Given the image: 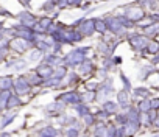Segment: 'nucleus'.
Listing matches in <instances>:
<instances>
[{
	"label": "nucleus",
	"mask_w": 159,
	"mask_h": 137,
	"mask_svg": "<svg viewBox=\"0 0 159 137\" xmlns=\"http://www.w3.org/2000/svg\"><path fill=\"white\" fill-rule=\"evenodd\" d=\"M31 3V0H24V5H30Z\"/></svg>",
	"instance_id": "49530a36"
},
{
	"label": "nucleus",
	"mask_w": 159,
	"mask_h": 137,
	"mask_svg": "<svg viewBox=\"0 0 159 137\" xmlns=\"http://www.w3.org/2000/svg\"><path fill=\"white\" fill-rule=\"evenodd\" d=\"M33 86L28 83L27 77L25 75H19V77H14V86H13V92L17 94L19 97H25L31 92Z\"/></svg>",
	"instance_id": "1a4fd4ad"
},
{
	"label": "nucleus",
	"mask_w": 159,
	"mask_h": 137,
	"mask_svg": "<svg viewBox=\"0 0 159 137\" xmlns=\"http://www.w3.org/2000/svg\"><path fill=\"white\" fill-rule=\"evenodd\" d=\"M20 106H24V100H22L17 94H11L10 98H8V103H7V109L14 111V109H17V108H20Z\"/></svg>",
	"instance_id": "5701e85b"
},
{
	"label": "nucleus",
	"mask_w": 159,
	"mask_h": 137,
	"mask_svg": "<svg viewBox=\"0 0 159 137\" xmlns=\"http://www.w3.org/2000/svg\"><path fill=\"white\" fill-rule=\"evenodd\" d=\"M64 112H66V104L62 101H58V100H55L52 104H48L45 108V114L50 117H61Z\"/></svg>",
	"instance_id": "4468645a"
},
{
	"label": "nucleus",
	"mask_w": 159,
	"mask_h": 137,
	"mask_svg": "<svg viewBox=\"0 0 159 137\" xmlns=\"http://www.w3.org/2000/svg\"><path fill=\"white\" fill-rule=\"evenodd\" d=\"M126 39H128V44H129V47H131L133 50L142 51V50H145L147 42H148L150 38H147L143 33H128Z\"/></svg>",
	"instance_id": "6e6552de"
},
{
	"label": "nucleus",
	"mask_w": 159,
	"mask_h": 137,
	"mask_svg": "<svg viewBox=\"0 0 159 137\" xmlns=\"http://www.w3.org/2000/svg\"><path fill=\"white\" fill-rule=\"evenodd\" d=\"M80 137H81V135H80Z\"/></svg>",
	"instance_id": "09e8293b"
},
{
	"label": "nucleus",
	"mask_w": 159,
	"mask_h": 137,
	"mask_svg": "<svg viewBox=\"0 0 159 137\" xmlns=\"http://www.w3.org/2000/svg\"><path fill=\"white\" fill-rule=\"evenodd\" d=\"M19 2H20V3H24V0H19Z\"/></svg>",
	"instance_id": "de8ad7c7"
},
{
	"label": "nucleus",
	"mask_w": 159,
	"mask_h": 137,
	"mask_svg": "<svg viewBox=\"0 0 159 137\" xmlns=\"http://www.w3.org/2000/svg\"><path fill=\"white\" fill-rule=\"evenodd\" d=\"M67 3H69V8H80L76 0H67Z\"/></svg>",
	"instance_id": "37998d69"
},
{
	"label": "nucleus",
	"mask_w": 159,
	"mask_h": 137,
	"mask_svg": "<svg viewBox=\"0 0 159 137\" xmlns=\"http://www.w3.org/2000/svg\"><path fill=\"white\" fill-rule=\"evenodd\" d=\"M55 3H56V10H67L69 8V3H67V0H55Z\"/></svg>",
	"instance_id": "58836bf2"
},
{
	"label": "nucleus",
	"mask_w": 159,
	"mask_h": 137,
	"mask_svg": "<svg viewBox=\"0 0 159 137\" xmlns=\"http://www.w3.org/2000/svg\"><path fill=\"white\" fill-rule=\"evenodd\" d=\"M120 78H122V83L125 84V89H126V91H129V89H131V84H129V80H128V78H126V77H125L123 73H120Z\"/></svg>",
	"instance_id": "79ce46f5"
},
{
	"label": "nucleus",
	"mask_w": 159,
	"mask_h": 137,
	"mask_svg": "<svg viewBox=\"0 0 159 137\" xmlns=\"http://www.w3.org/2000/svg\"><path fill=\"white\" fill-rule=\"evenodd\" d=\"M76 68H78L80 77H84V78H89V77H92V75L97 72V65H95V62H94L92 59H89V58H86L81 64L76 67Z\"/></svg>",
	"instance_id": "9b49d317"
},
{
	"label": "nucleus",
	"mask_w": 159,
	"mask_h": 137,
	"mask_svg": "<svg viewBox=\"0 0 159 137\" xmlns=\"http://www.w3.org/2000/svg\"><path fill=\"white\" fill-rule=\"evenodd\" d=\"M42 62H45V64H48V65H52V67H56V65L62 64V56H61V53L48 51V53H45V55H44Z\"/></svg>",
	"instance_id": "dca6fc26"
},
{
	"label": "nucleus",
	"mask_w": 159,
	"mask_h": 137,
	"mask_svg": "<svg viewBox=\"0 0 159 137\" xmlns=\"http://www.w3.org/2000/svg\"><path fill=\"white\" fill-rule=\"evenodd\" d=\"M100 108L105 111V112H108L111 117L114 115V114H117L119 112V109H120V106H119V103L117 101H114V100H105V101H102L100 103Z\"/></svg>",
	"instance_id": "f3484780"
},
{
	"label": "nucleus",
	"mask_w": 159,
	"mask_h": 137,
	"mask_svg": "<svg viewBox=\"0 0 159 137\" xmlns=\"http://www.w3.org/2000/svg\"><path fill=\"white\" fill-rule=\"evenodd\" d=\"M114 94V84H112V80L108 77L105 80H102L98 83V89H97V101L102 103L108 98H111Z\"/></svg>",
	"instance_id": "423d86ee"
},
{
	"label": "nucleus",
	"mask_w": 159,
	"mask_h": 137,
	"mask_svg": "<svg viewBox=\"0 0 159 137\" xmlns=\"http://www.w3.org/2000/svg\"><path fill=\"white\" fill-rule=\"evenodd\" d=\"M14 77L13 75H2L0 77V91H13Z\"/></svg>",
	"instance_id": "b1692460"
},
{
	"label": "nucleus",
	"mask_w": 159,
	"mask_h": 137,
	"mask_svg": "<svg viewBox=\"0 0 159 137\" xmlns=\"http://www.w3.org/2000/svg\"><path fill=\"white\" fill-rule=\"evenodd\" d=\"M34 72H36L39 77H42L44 80H47V78H50V77L53 75V67L41 61V64H38V65L34 67Z\"/></svg>",
	"instance_id": "2eb2a0df"
},
{
	"label": "nucleus",
	"mask_w": 159,
	"mask_h": 137,
	"mask_svg": "<svg viewBox=\"0 0 159 137\" xmlns=\"http://www.w3.org/2000/svg\"><path fill=\"white\" fill-rule=\"evenodd\" d=\"M44 51L42 50H38V48H31L30 50V55H28V61L31 62H41L44 59Z\"/></svg>",
	"instance_id": "2f4dec72"
},
{
	"label": "nucleus",
	"mask_w": 159,
	"mask_h": 137,
	"mask_svg": "<svg viewBox=\"0 0 159 137\" xmlns=\"http://www.w3.org/2000/svg\"><path fill=\"white\" fill-rule=\"evenodd\" d=\"M122 14H123L128 20H131V22H134V24H139L140 20H143V19L147 17L148 11L143 10L140 5H137V3L134 2V3H128V5H125Z\"/></svg>",
	"instance_id": "7ed1b4c3"
},
{
	"label": "nucleus",
	"mask_w": 159,
	"mask_h": 137,
	"mask_svg": "<svg viewBox=\"0 0 159 137\" xmlns=\"http://www.w3.org/2000/svg\"><path fill=\"white\" fill-rule=\"evenodd\" d=\"M25 77H27L28 83H30L33 87H42V84H44V78H42V77H39V75H38L34 70L28 72Z\"/></svg>",
	"instance_id": "393cba45"
},
{
	"label": "nucleus",
	"mask_w": 159,
	"mask_h": 137,
	"mask_svg": "<svg viewBox=\"0 0 159 137\" xmlns=\"http://www.w3.org/2000/svg\"><path fill=\"white\" fill-rule=\"evenodd\" d=\"M31 48H33V45L22 38H11L10 39V53H14L16 56H22L27 51H30Z\"/></svg>",
	"instance_id": "39448f33"
},
{
	"label": "nucleus",
	"mask_w": 159,
	"mask_h": 137,
	"mask_svg": "<svg viewBox=\"0 0 159 137\" xmlns=\"http://www.w3.org/2000/svg\"><path fill=\"white\" fill-rule=\"evenodd\" d=\"M0 14H3V16H11V14H8V11L3 10V8H0Z\"/></svg>",
	"instance_id": "a18cd8bd"
},
{
	"label": "nucleus",
	"mask_w": 159,
	"mask_h": 137,
	"mask_svg": "<svg viewBox=\"0 0 159 137\" xmlns=\"http://www.w3.org/2000/svg\"><path fill=\"white\" fill-rule=\"evenodd\" d=\"M134 94H136L137 97H142V98H145L147 95H150V92H148L147 89H142V87H140V89H139V87L134 89Z\"/></svg>",
	"instance_id": "ea45409f"
},
{
	"label": "nucleus",
	"mask_w": 159,
	"mask_h": 137,
	"mask_svg": "<svg viewBox=\"0 0 159 137\" xmlns=\"http://www.w3.org/2000/svg\"><path fill=\"white\" fill-rule=\"evenodd\" d=\"M139 128H140V123H139V122H126V123L122 126L123 135H125V137H134V135L137 134Z\"/></svg>",
	"instance_id": "6ab92c4d"
},
{
	"label": "nucleus",
	"mask_w": 159,
	"mask_h": 137,
	"mask_svg": "<svg viewBox=\"0 0 159 137\" xmlns=\"http://www.w3.org/2000/svg\"><path fill=\"white\" fill-rule=\"evenodd\" d=\"M80 135H81V131L76 129V128L67 126V128H64V131H62V137H80Z\"/></svg>",
	"instance_id": "f704fd0d"
},
{
	"label": "nucleus",
	"mask_w": 159,
	"mask_h": 137,
	"mask_svg": "<svg viewBox=\"0 0 159 137\" xmlns=\"http://www.w3.org/2000/svg\"><path fill=\"white\" fill-rule=\"evenodd\" d=\"M81 101L83 103H88V104L97 101V91H86L84 89V92L81 94Z\"/></svg>",
	"instance_id": "7c9ffc66"
},
{
	"label": "nucleus",
	"mask_w": 159,
	"mask_h": 137,
	"mask_svg": "<svg viewBox=\"0 0 159 137\" xmlns=\"http://www.w3.org/2000/svg\"><path fill=\"white\" fill-rule=\"evenodd\" d=\"M55 100L58 101H62L66 106H75L78 103H81V92H78L75 89H69V91H64L62 94H59Z\"/></svg>",
	"instance_id": "9d476101"
},
{
	"label": "nucleus",
	"mask_w": 159,
	"mask_h": 137,
	"mask_svg": "<svg viewBox=\"0 0 159 137\" xmlns=\"http://www.w3.org/2000/svg\"><path fill=\"white\" fill-rule=\"evenodd\" d=\"M103 19L106 22V27H108V33L109 34H112V36H116L119 39L128 36V30L122 25V22H120V19H119L117 14H108Z\"/></svg>",
	"instance_id": "f03ea898"
},
{
	"label": "nucleus",
	"mask_w": 159,
	"mask_h": 137,
	"mask_svg": "<svg viewBox=\"0 0 159 137\" xmlns=\"http://www.w3.org/2000/svg\"><path fill=\"white\" fill-rule=\"evenodd\" d=\"M91 50H92L91 47H75L73 50L67 51L62 56V64L66 67H69L70 70H75V68L88 58V55H89Z\"/></svg>",
	"instance_id": "f257e3e1"
},
{
	"label": "nucleus",
	"mask_w": 159,
	"mask_h": 137,
	"mask_svg": "<svg viewBox=\"0 0 159 137\" xmlns=\"http://www.w3.org/2000/svg\"><path fill=\"white\" fill-rule=\"evenodd\" d=\"M16 117H17V114H16V112H11L10 109L3 111L2 117H0V129H5L8 125H11V123L16 120Z\"/></svg>",
	"instance_id": "aec40b11"
},
{
	"label": "nucleus",
	"mask_w": 159,
	"mask_h": 137,
	"mask_svg": "<svg viewBox=\"0 0 159 137\" xmlns=\"http://www.w3.org/2000/svg\"><path fill=\"white\" fill-rule=\"evenodd\" d=\"M73 108V111L76 112V115H78V118H83L86 114H89L91 112V109H89V104L88 103H78V104H75V106H72Z\"/></svg>",
	"instance_id": "bb28decb"
},
{
	"label": "nucleus",
	"mask_w": 159,
	"mask_h": 137,
	"mask_svg": "<svg viewBox=\"0 0 159 137\" xmlns=\"http://www.w3.org/2000/svg\"><path fill=\"white\" fill-rule=\"evenodd\" d=\"M98 83L100 81H86L84 83V89L86 91H97L98 89Z\"/></svg>",
	"instance_id": "4c0bfd02"
},
{
	"label": "nucleus",
	"mask_w": 159,
	"mask_h": 137,
	"mask_svg": "<svg viewBox=\"0 0 159 137\" xmlns=\"http://www.w3.org/2000/svg\"><path fill=\"white\" fill-rule=\"evenodd\" d=\"M116 101L119 103L120 108L126 109V108L129 106V91H126V89L119 91V92L116 94Z\"/></svg>",
	"instance_id": "412c9836"
},
{
	"label": "nucleus",
	"mask_w": 159,
	"mask_h": 137,
	"mask_svg": "<svg viewBox=\"0 0 159 137\" xmlns=\"http://www.w3.org/2000/svg\"><path fill=\"white\" fill-rule=\"evenodd\" d=\"M53 20H55V19H53L52 16H48V14L39 16L36 25L33 27L34 33H36V34H47V30H48V27L53 24Z\"/></svg>",
	"instance_id": "f8f14e48"
},
{
	"label": "nucleus",
	"mask_w": 159,
	"mask_h": 137,
	"mask_svg": "<svg viewBox=\"0 0 159 137\" xmlns=\"http://www.w3.org/2000/svg\"><path fill=\"white\" fill-rule=\"evenodd\" d=\"M116 125L108 122H97L92 128V137H114L116 134Z\"/></svg>",
	"instance_id": "20e7f679"
},
{
	"label": "nucleus",
	"mask_w": 159,
	"mask_h": 137,
	"mask_svg": "<svg viewBox=\"0 0 159 137\" xmlns=\"http://www.w3.org/2000/svg\"><path fill=\"white\" fill-rule=\"evenodd\" d=\"M80 73L78 72H75V70H69V73L66 75V78L62 80V86H67V87H72V86H75V84H78L80 83Z\"/></svg>",
	"instance_id": "4be33fe9"
},
{
	"label": "nucleus",
	"mask_w": 159,
	"mask_h": 137,
	"mask_svg": "<svg viewBox=\"0 0 159 137\" xmlns=\"http://www.w3.org/2000/svg\"><path fill=\"white\" fill-rule=\"evenodd\" d=\"M80 33L83 34V38H92L95 33V17H81L80 24L75 27Z\"/></svg>",
	"instance_id": "0eeeda50"
},
{
	"label": "nucleus",
	"mask_w": 159,
	"mask_h": 137,
	"mask_svg": "<svg viewBox=\"0 0 159 137\" xmlns=\"http://www.w3.org/2000/svg\"><path fill=\"white\" fill-rule=\"evenodd\" d=\"M36 135L38 137H59V129L55 128L53 125H45L36 132Z\"/></svg>",
	"instance_id": "a211bd4d"
},
{
	"label": "nucleus",
	"mask_w": 159,
	"mask_h": 137,
	"mask_svg": "<svg viewBox=\"0 0 159 137\" xmlns=\"http://www.w3.org/2000/svg\"><path fill=\"white\" fill-rule=\"evenodd\" d=\"M5 28H7V27H5V24H3L2 20H0V33H3V31H5Z\"/></svg>",
	"instance_id": "c03bdc74"
},
{
	"label": "nucleus",
	"mask_w": 159,
	"mask_h": 137,
	"mask_svg": "<svg viewBox=\"0 0 159 137\" xmlns=\"http://www.w3.org/2000/svg\"><path fill=\"white\" fill-rule=\"evenodd\" d=\"M137 109H139V112H148V111L151 109L150 100H147V98H142V100L137 103Z\"/></svg>",
	"instance_id": "e433bc0d"
},
{
	"label": "nucleus",
	"mask_w": 159,
	"mask_h": 137,
	"mask_svg": "<svg viewBox=\"0 0 159 137\" xmlns=\"http://www.w3.org/2000/svg\"><path fill=\"white\" fill-rule=\"evenodd\" d=\"M8 55H10V50H0V62H5L8 59Z\"/></svg>",
	"instance_id": "a19ab883"
},
{
	"label": "nucleus",
	"mask_w": 159,
	"mask_h": 137,
	"mask_svg": "<svg viewBox=\"0 0 159 137\" xmlns=\"http://www.w3.org/2000/svg\"><path fill=\"white\" fill-rule=\"evenodd\" d=\"M69 70H70L69 67H66L64 64H59V65L53 67V75H52V77L59 78V80H64V78H66V75L69 73Z\"/></svg>",
	"instance_id": "cd10ccee"
},
{
	"label": "nucleus",
	"mask_w": 159,
	"mask_h": 137,
	"mask_svg": "<svg viewBox=\"0 0 159 137\" xmlns=\"http://www.w3.org/2000/svg\"><path fill=\"white\" fill-rule=\"evenodd\" d=\"M95 33L100 34L102 38L108 34V27L103 17H95Z\"/></svg>",
	"instance_id": "a878e982"
},
{
	"label": "nucleus",
	"mask_w": 159,
	"mask_h": 137,
	"mask_svg": "<svg viewBox=\"0 0 159 137\" xmlns=\"http://www.w3.org/2000/svg\"><path fill=\"white\" fill-rule=\"evenodd\" d=\"M61 86H62V80L55 78V77L44 80V84H42V87H47V89H59Z\"/></svg>",
	"instance_id": "c85d7f7f"
},
{
	"label": "nucleus",
	"mask_w": 159,
	"mask_h": 137,
	"mask_svg": "<svg viewBox=\"0 0 159 137\" xmlns=\"http://www.w3.org/2000/svg\"><path fill=\"white\" fill-rule=\"evenodd\" d=\"M11 94L13 91H0V109L2 111H7V103Z\"/></svg>",
	"instance_id": "72a5a7b5"
},
{
	"label": "nucleus",
	"mask_w": 159,
	"mask_h": 137,
	"mask_svg": "<svg viewBox=\"0 0 159 137\" xmlns=\"http://www.w3.org/2000/svg\"><path fill=\"white\" fill-rule=\"evenodd\" d=\"M81 120H83V123H84V126H86V128H94V126H95V123L98 122V120H97V117H95V114H94L92 111H91L89 114H86Z\"/></svg>",
	"instance_id": "473e14b6"
},
{
	"label": "nucleus",
	"mask_w": 159,
	"mask_h": 137,
	"mask_svg": "<svg viewBox=\"0 0 159 137\" xmlns=\"http://www.w3.org/2000/svg\"><path fill=\"white\" fill-rule=\"evenodd\" d=\"M41 10H42L44 13H53V11H56L55 0H45V2L42 3V7H41Z\"/></svg>",
	"instance_id": "c9c22d12"
},
{
	"label": "nucleus",
	"mask_w": 159,
	"mask_h": 137,
	"mask_svg": "<svg viewBox=\"0 0 159 137\" xmlns=\"http://www.w3.org/2000/svg\"><path fill=\"white\" fill-rule=\"evenodd\" d=\"M145 50H147V53H150V55H157V53H159V41L154 39V38H150L148 42H147Z\"/></svg>",
	"instance_id": "c756f323"
},
{
	"label": "nucleus",
	"mask_w": 159,
	"mask_h": 137,
	"mask_svg": "<svg viewBox=\"0 0 159 137\" xmlns=\"http://www.w3.org/2000/svg\"><path fill=\"white\" fill-rule=\"evenodd\" d=\"M16 19H17L19 24L27 25V27H30V28H33V27L36 25V22H38V16L33 14L30 10H24V11H20V13L16 16Z\"/></svg>",
	"instance_id": "ddd939ff"
}]
</instances>
